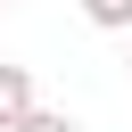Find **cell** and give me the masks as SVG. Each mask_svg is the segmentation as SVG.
Segmentation results:
<instances>
[{
	"label": "cell",
	"mask_w": 132,
	"mask_h": 132,
	"mask_svg": "<svg viewBox=\"0 0 132 132\" xmlns=\"http://www.w3.org/2000/svg\"><path fill=\"white\" fill-rule=\"evenodd\" d=\"M33 107V66H0V132Z\"/></svg>",
	"instance_id": "1"
},
{
	"label": "cell",
	"mask_w": 132,
	"mask_h": 132,
	"mask_svg": "<svg viewBox=\"0 0 132 132\" xmlns=\"http://www.w3.org/2000/svg\"><path fill=\"white\" fill-rule=\"evenodd\" d=\"M8 132H82V124H74L66 107H41V99H33V107H25V116H16Z\"/></svg>",
	"instance_id": "2"
},
{
	"label": "cell",
	"mask_w": 132,
	"mask_h": 132,
	"mask_svg": "<svg viewBox=\"0 0 132 132\" xmlns=\"http://www.w3.org/2000/svg\"><path fill=\"white\" fill-rule=\"evenodd\" d=\"M82 25H99V33H132V0H82Z\"/></svg>",
	"instance_id": "3"
},
{
	"label": "cell",
	"mask_w": 132,
	"mask_h": 132,
	"mask_svg": "<svg viewBox=\"0 0 132 132\" xmlns=\"http://www.w3.org/2000/svg\"><path fill=\"white\" fill-rule=\"evenodd\" d=\"M124 66H132V33H124Z\"/></svg>",
	"instance_id": "4"
}]
</instances>
